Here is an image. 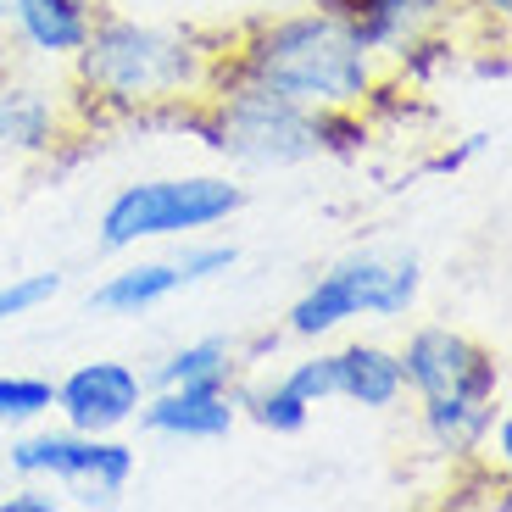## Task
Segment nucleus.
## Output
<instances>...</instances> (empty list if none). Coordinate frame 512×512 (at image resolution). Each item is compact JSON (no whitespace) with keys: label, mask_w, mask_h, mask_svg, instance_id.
Wrapping results in <instances>:
<instances>
[{"label":"nucleus","mask_w":512,"mask_h":512,"mask_svg":"<svg viewBox=\"0 0 512 512\" xmlns=\"http://www.w3.org/2000/svg\"><path fill=\"white\" fill-rule=\"evenodd\" d=\"M229 34H195V28H162L140 17H117L95 6L90 39L73 62V117L78 128L123 117V123H173L179 112L212 95Z\"/></svg>","instance_id":"1"},{"label":"nucleus","mask_w":512,"mask_h":512,"mask_svg":"<svg viewBox=\"0 0 512 512\" xmlns=\"http://www.w3.org/2000/svg\"><path fill=\"white\" fill-rule=\"evenodd\" d=\"M179 128L201 134L206 151H218L234 167H251V173H279V167H301L318 156H362V145H368L362 106L312 112L268 84L229 73L212 84L206 101L184 106Z\"/></svg>","instance_id":"2"},{"label":"nucleus","mask_w":512,"mask_h":512,"mask_svg":"<svg viewBox=\"0 0 512 512\" xmlns=\"http://www.w3.org/2000/svg\"><path fill=\"white\" fill-rule=\"evenodd\" d=\"M251 78L290 101L329 112V106H373L384 84V62L362 51V39L323 6L295 17H262V23L229 34L218 78Z\"/></svg>","instance_id":"3"},{"label":"nucleus","mask_w":512,"mask_h":512,"mask_svg":"<svg viewBox=\"0 0 512 512\" xmlns=\"http://www.w3.org/2000/svg\"><path fill=\"white\" fill-rule=\"evenodd\" d=\"M396 357H401L407 390L418 396L429 446L451 462H474L485 451L490 418L501 412L496 351L457 329H446V323H423V329L407 334V346Z\"/></svg>","instance_id":"4"},{"label":"nucleus","mask_w":512,"mask_h":512,"mask_svg":"<svg viewBox=\"0 0 512 512\" xmlns=\"http://www.w3.org/2000/svg\"><path fill=\"white\" fill-rule=\"evenodd\" d=\"M245 184L229 173H173V179H140L123 184L112 201L101 206L95 240L101 251H134L151 240H184V234H206L218 223L245 212Z\"/></svg>","instance_id":"5"},{"label":"nucleus","mask_w":512,"mask_h":512,"mask_svg":"<svg viewBox=\"0 0 512 512\" xmlns=\"http://www.w3.org/2000/svg\"><path fill=\"white\" fill-rule=\"evenodd\" d=\"M423 295V262L412 251L379 256L357 251L323 268L284 312V334L295 340H323L351 318H407Z\"/></svg>","instance_id":"6"},{"label":"nucleus","mask_w":512,"mask_h":512,"mask_svg":"<svg viewBox=\"0 0 512 512\" xmlns=\"http://www.w3.org/2000/svg\"><path fill=\"white\" fill-rule=\"evenodd\" d=\"M17 479H45V485L73 490L78 507H117L128 485H134V468H140V451L117 435H84V429H34V435H17L6 451Z\"/></svg>","instance_id":"7"},{"label":"nucleus","mask_w":512,"mask_h":512,"mask_svg":"<svg viewBox=\"0 0 512 512\" xmlns=\"http://www.w3.org/2000/svg\"><path fill=\"white\" fill-rule=\"evenodd\" d=\"M145 379L134 362H117V357H95V362H78L73 373L56 379V412H62L67 429H84V435H117L134 423L140 412Z\"/></svg>","instance_id":"8"},{"label":"nucleus","mask_w":512,"mask_h":512,"mask_svg":"<svg viewBox=\"0 0 512 512\" xmlns=\"http://www.w3.org/2000/svg\"><path fill=\"white\" fill-rule=\"evenodd\" d=\"M145 435L156 440H229L234 423H240V401L234 390H218V384H151L134 412Z\"/></svg>","instance_id":"9"},{"label":"nucleus","mask_w":512,"mask_h":512,"mask_svg":"<svg viewBox=\"0 0 512 512\" xmlns=\"http://www.w3.org/2000/svg\"><path fill=\"white\" fill-rule=\"evenodd\" d=\"M323 12H334L351 34L362 39V51H373L384 67L396 62L407 45L451 28V0H318Z\"/></svg>","instance_id":"10"},{"label":"nucleus","mask_w":512,"mask_h":512,"mask_svg":"<svg viewBox=\"0 0 512 512\" xmlns=\"http://www.w3.org/2000/svg\"><path fill=\"white\" fill-rule=\"evenodd\" d=\"M84 128L73 117V101H56L39 84L0 78V151L12 156H51L62 140H78Z\"/></svg>","instance_id":"11"},{"label":"nucleus","mask_w":512,"mask_h":512,"mask_svg":"<svg viewBox=\"0 0 512 512\" xmlns=\"http://www.w3.org/2000/svg\"><path fill=\"white\" fill-rule=\"evenodd\" d=\"M6 23H12L23 51L67 62L90 39L95 0H6Z\"/></svg>","instance_id":"12"},{"label":"nucleus","mask_w":512,"mask_h":512,"mask_svg":"<svg viewBox=\"0 0 512 512\" xmlns=\"http://www.w3.org/2000/svg\"><path fill=\"white\" fill-rule=\"evenodd\" d=\"M329 362H334V401H351V407H368V412H390L407 396L401 357L390 346L351 340V346L329 351Z\"/></svg>","instance_id":"13"},{"label":"nucleus","mask_w":512,"mask_h":512,"mask_svg":"<svg viewBox=\"0 0 512 512\" xmlns=\"http://www.w3.org/2000/svg\"><path fill=\"white\" fill-rule=\"evenodd\" d=\"M184 290L173 256H151V262H128V268L106 273L90 290V312H106V318H140V312L162 307Z\"/></svg>","instance_id":"14"},{"label":"nucleus","mask_w":512,"mask_h":512,"mask_svg":"<svg viewBox=\"0 0 512 512\" xmlns=\"http://www.w3.org/2000/svg\"><path fill=\"white\" fill-rule=\"evenodd\" d=\"M151 384H218V390H234V384H240V346H234V340H218V334L190 340V346L167 351V357L156 362Z\"/></svg>","instance_id":"15"},{"label":"nucleus","mask_w":512,"mask_h":512,"mask_svg":"<svg viewBox=\"0 0 512 512\" xmlns=\"http://www.w3.org/2000/svg\"><path fill=\"white\" fill-rule=\"evenodd\" d=\"M234 401H240V418H251L256 429H268V435H301L312 423V407L295 396L284 379L273 384H234Z\"/></svg>","instance_id":"16"},{"label":"nucleus","mask_w":512,"mask_h":512,"mask_svg":"<svg viewBox=\"0 0 512 512\" xmlns=\"http://www.w3.org/2000/svg\"><path fill=\"white\" fill-rule=\"evenodd\" d=\"M56 412V384L39 373H0V429H28V423Z\"/></svg>","instance_id":"17"},{"label":"nucleus","mask_w":512,"mask_h":512,"mask_svg":"<svg viewBox=\"0 0 512 512\" xmlns=\"http://www.w3.org/2000/svg\"><path fill=\"white\" fill-rule=\"evenodd\" d=\"M173 268H179L184 290H195V284H212V279H223V273L240 268V245H229V240H201V234H184V245L173 251Z\"/></svg>","instance_id":"18"},{"label":"nucleus","mask_w":512,"mask_h":512,"mask_svg":"<svg viewBox=\"0 0 512 512\" xmlns=\"http://www.w3.org/2000/svg\"><path fill=\"white\" fill-rule=\"evenodd\" d=\"M62 290H67V279H62L56 268H45V273H17V279L0 284V323L34 318V312H39V307H51Z\"/></svg>","instance_id":"19"},{"label":"nucleus","mask_w":512,"mask_h":512,"mask_svg":"<svg viewBox=\"0 0 512 512\" xmlns=\"http://www.w3.org/2000/svg\"><path fill=\"white\" fill-rule=\"evenodd\" d=\"M279 379L290 384V390L307 401V407H323V401H334V362H329V351H312V357L290 362Z\"/></svg>","instance_id":"20"},{"label":"nucleus","mask_w":512,"mask_h":512,"mask_svg":"<svg viewBox=\"0 0 512 512\" xmlns=\"http://www.w3.org/2000/svg\"><path fill=\"white\" fill-rule=\"evenodd\" d=\"M485 151H490V134H462V145H446V151H435L418 167V179H451V173H462L468 162H479Z\"/></svg>","instance_id":"21"},{"label":"nucleus","mask_w":512,"mask_h":512,"mask_svg":"<svg viewBox=\"0 0 512 512\" xmlns=\"http://www.w3.org/2000/svg\"><path fill=\"white\" fill-rule=\"evenodd\" d=\"M67 501L56 496L45 479H28L23 490H12V496H0V512H62Z\"/></svg>","instance_id":"22"},{"label":"nucleus","mask_w":512,"mask_h":512,"mask_svg":"<svg viewBox=\"0 0 512 512\" xmlns=\"http://www.w3.org/2000/svg\"><path fill=\"white\" fill-rule=\"evenodd\" d=\"M468 17H479L485 28H507V17H512V0H457Z\"/></svg>","instance_id":"23"},{"label":"nucleus","mask_w":512,"mask_h":512,"mask_svg":"<svg viewBox=\"0 0 512 512\" xmlns=\"http://www.w3.org/2000/svg\"><path fill=\"white\" fill-rule=\"evenodd\" d=\"M12 73V39H6V23H0V78Z\"/></svg>","instance_id":"24"},{"label":"nucleus","mask_w":512,"mask_h":512,"mask_svg":"<svg viewBox=\"0 0 512 512\" xmlns=\"http://www.w3.org/2000/svg\"><path fill=\"white\" fill-rule=\"evenodd\" d=\"M0 23H6V0H0Z\"/></svg>","instance_id":"25"}]
</instances>
